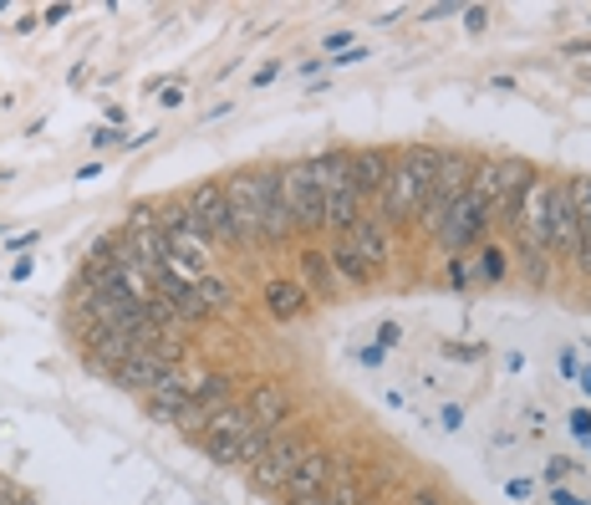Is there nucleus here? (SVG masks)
Listing matches in <instances>:
<instances>
[{
    "instance_id": "26",
    "label": "nucleus",
    "mask_w": 591,
    "mask_h": 505,
    "mask_svg": "<svg viewBox=\"0 0 591 505\" xmlns=\"http://www.w3.org/2000/svg\"><path fill=\"white\" fill-rule=\"evenodd\" d=\"M449 282L454 286H470L474 276H470V261H464V255H449Z\"/></svg>"
},
{
    "instance_id": "28",
    "label": "nucleus",
    "mask_w": 591,
    "mask_h": 505,
    "mask_svg": "<svg viewBox=\"0 0 591 505\" xmlns=\"http://www.w3.org/2000/svg\"><path fill=\"white\" fill-rule=\"evenodd\" d=\"M571 470H577V464H571V460H551L546 480H551V485H561V480H566V475H571Z\"/></svg>"
},
{
    "instance_id": "14",
    "label": "nucleus",
    "mask_w": 591,
    "mask_h": 505,
    "mask_svg": "<svg viewBox=\"0 0 591 505\" xmlns=\"http://www.w3.org/2000/svg\"><path fill=\"white\" fill-rule=\"evenodd\" d=\"M387 169H393V159H387L383 149H357L352 153V184H357V194H362V199H383Z\"/></svg>"
},
{
    "instance_id": "21",
    "label": "nucleus",
    "mask_w": 591,
    "mask_h": 505,
    "mask_svg": "<svg viewBox=\"0 0 591 505\" xmlns=\"http://www.w3.org/2000/svg\"><path fill=\"white\" fill-rule=\"evenodd\" d=\"M301 276H306L316 291H337V271H332V261H326L322 251H301Z\"/></svg>"
},
{
    "instance_id": "17",
    "label": "nucleus",
    "mask_w": 591,
    "mask_h": 505,
    "mask_svg": "<svg viewBox=\"0 0 591 505\" xmlns=\"http://www.w3.org/2000/svg\"><path fill=\"white\" fill-rule=\"evenodd\" d=\"M571 209H577V261L591 271V179H571Z\"/></svg>"
},
{
    "instance_id": "8",
    "label": "nucleus",
    "mask_w": 591,
    "mask_h": 505,
    "mask_svg": "<svg viewBox=\"0 0 591 505\" xmlns=\"http://www.w3.org/2000/svg\"><path fill=\"white\" fill-rule=\"evenodd\" d=\"M470 174H474V164L464 159V153H443V159H439V174H433L429 205H424V225H429V230H439L443 209H449L459 194L470 190Z\"/></svg>"
},
{
    "instance_id": "15",
    "label": "nucleus",
    "mask_w": 591,
    "mask_h": 505,
    "mask_svg": "<svg viewBox=\"0 0 591 505\" xmlns=\"http://www.w3.org/2000/svg\"><path fill=\"white\" fill-rule=\"evenodd\" d=\"M88 347H92V357H97V363H103L107 372H118L134 353H143V342H138V337H123V332H103V328L92 332Z\"/></svg>"
},
{
    "instance_id": "33",
    "label": "nucleus",
    "mask_w": 591,
    "mask_h": 505,
    "mask_svg": "<svg viewBox=\"0 0 591 505\" xmlns=\"http://www.w3.org/2000/svg\"><path fill=\"white\" fill-rule=\"evenodd\" d=\"M408 505H443V501L433 491H414V501H408Z\"/></svg>"
},
{
    "instance_id": "6",
    "label": "nucleus",
    "mask_w": 591,
    "mask_h": 505,
    "mask_svg": "<svg viewBox=\"0 0 591 505\" xmlns=\"http://www.w3.org/2000/svg\"><path fill=\"white\" fill-rule=\"evenodd\" d=\"M194 220V236L205 245H235V230H230V199H224V184H199V190L184 199Z\"/></svg>"
},
{
    "instance_id": "24",
    "label": "nucleus",
    "mask_w": 591,
    "mask_h": 505,
    "mask_svg": "<svg viewBox=\"0 0 591 505\" xmlns=\"http://www.w3.org/2000/svg\"><path fill=\"white\" fill-rule=\"evenodd\" d=\"M194 291H199V301H205V307H230V286H224L220 276H205V282L194 286Z\"/></svg>"
},
{
    "instance_id": "2",
    "label": "nucleus",
    "mask_w": 591,
    "mask_h": 505,
    "mask_svg": "<svg viewBox=\"0 0 591 505\" xmlns=\"http://www.w3.org/2000/svg\"><path fill=\"white\" fill-rule=\"evenodd\" d=\"M270 184H276V174H235L230 184H224L235 245H266V205H270Z\"/></svg>"
},
{
    "instance_id": "13",
    "label": "nucleus",
    "mask_w": 591,
    "mask_h": 505,
    "mask_svg": "<svg viewBox=\"0 0 591 505\" xmlns=\"http://www.w3.org/2000/svg\"><path fill=\"white\" fill-rule=\"evenodd\" d=\"M551 251H577V209H571V184H551Z\"/></svg>"
},
{
    "instance_id": "34",
    "label": "nucleus",
    "mask_w": 591,
    "mask_h": 505,
    "mask_svg": "<svg viewBox=\"0 0 591 505\" xmlns=\"http://www.w3.org/2000/svg\"><path fill=\"white\" fill-rule=\"evenodd\" d=\"M581 388H587V393H591V368H581Z\"/></svg>"
},
{
    "instance_id": "30",
    "label": "nucleus",
    "mask_w": 591,
    "mask_h": 505,
    "mask_svg": "<svg viewBox=\"0 0 591 505\" xmlns=\"http://www.w3.org/2000/svg\"><path fill=\"white\" fill-rule=\"evenodd\" d=\"M159 103H163V107H178V103H184V88H163Z\"/></svg>"
},
{
    "instance_id": "16",
    "label": "nucleus",
    "mask_w": 591,
    "mask_h": 505,
    "mask_svg": "<svg viewBox=\"0 0 591 505\" xmlns=\"http://www.w3.org/2000/svg\"><path fill=\"white\" fill-rule=\"evenodd\" d=\"M251 424H255V418H251L245 403H220V409L205 418V434H199V439H240Z\"/></svg>"
},
{
    "instance_id": "32",
    "label": "nucleus",
    "mask_w": 591,
    "mask_h": 505,
    "mask_svg": "<svg viewBox=\"0 0 591 505\" xmlns=\"http://www.w3.org/2000/svg\"><path fill=\"white\" fill-rule=\"evenodd\" d=\"M67 15H72V5H51V11L42 15V21H51V26H57V21H67Z\"/></svg>"
},
{
    "instance_id": "3",
    "label": "nucleus",
    "mask_w": 591,
    "mask_h": 505,
    "mask_svg": "<svg viewBox=\"0 0 591 505\" xmlns=\"http://www.w3.org/2000/svg\"><path fill=\"white\" fill-rule=\"evenodd\" d=\"M510 225H515V240L525 245L531 261L551 251V184L541 174L525 179V190H520L515 209H510Z\"/></svg>"
},
{
    "instance_id": "20",
    "label": "nucleus",
    "mask_w": 591,
    "mask_h": 505,
    "mask_svg": "<svg viewBox=\"0 0 591 505\" xmlns=\"http://www.w3.org/2000/svg\"><path fill=\"white\" fill-rule=\"evenodd\" d=\"M352 245L362 251V261H368L372 271H378V266L387 261V236H383V225H378V220H357Z\"/></svg>"
},
{
    "instance_id": "1",
    "label": "nucleus",
    "mask_w": 591,
    "mask_h": 505,
    "mask_svg": "<svg viewBox=\"0 0 591 505\" xmlns=\"http://www.w3.org/2000/svg\"><path fill=\"white\" fill-rule=\"evenodd\" d=\"M439 159H443V149H424V144H414V149H403L398 159H393V169H387V184H383V199H378V209H383L387 225L414 220L418 209L429 205V190H433V174H439Z\"/></svg>"
},
{
    "instance_id": "25",
    "label": "nucleus",
    "mask_w": 591,
    "mask_h": 505,
    "mask_svg": "<svg viewBox=\"0 0 591 505\" xmlns=\"http://www.w3.org/2000/svg\"><path fill=\"white\" fill-rule=\"evenodd\" d=\"M505 251H485V261H479V276H485V282H505Z\"/></svg>"
},
{
    "instance_id": "11",
    "label": "nucleus",
    "mask_w": 591,
    "mask_h": 505,
    "mask_svg": "<svg viewBox=\"0 0 591 505\" xmlns=\"http://www.w3.org/2000/svg\"><path fill=\"white\" fill-rule=\"evenodd\" d=\"M525 179H531V164H525V159H495V184H489V215H505V220H510V209H515L520 190H525Z\"/></svg>"
},
{
    "instance_id": "7",
    "label": "nucleus",
    "mask_w": 591,
    "mask_h": 505,
    "mask_svg": "<svg viewBox=\"0 0 591 505\" xmlns=\"http://www.w3.org/2000/svg\"><path fill=\"white\" fill-rule=\"evenodd\" d=\"M311 455L306 439H296V434H270V449L266 460L251 470V485L255 491H286V480L296 475V464Z\"/></svg>"
},
{
    "instance_id": "9",
    "label": "nucleus",
    "mask_w": 591,
    "mask_h": 505,
    "mask_svg": "<svg viewBox=\"0 0 591 505\" xmlns=\"http://www.w3.org/2000/svg\"><path fill=\"white\" fill-rule=\"evenodd\" d=\"M341 464L326 455V449H311L306 460L296 464V475L286 480V505L291 501H311V495H326V485H332V475H337Z\"/></svg>"
},
{
    "instance_id": "27",
    "label": "nucleus",
    "mask_w": 591,
    "mask_h": 505,
    "mask_svg": "<svg viewBox=\"0 0 591 505\" xmlns=\"http://www.w3.org/2000/svg\"><path fill=\"white\" fill-rule=\"evenodd\" d=\"M571 434H577V439H591V414H587V409L571 414Z\"/></svg>"
},
{
    "instance_id": "31",
    "label": "nucleus",
    "mask_w": 591,
    "mask_h": 505,
    "mask_svg": "<svg viewBox=\"0 0 591 505\" xmlns=\"http://www.w3.org/2000/svg\"><path fill=\"white\" fill-rule=\"evenodd\" d=\"M352 61H368V51H362V46H352V51H341V57H337V67H352Z\"/></svg>"
},
{
    "instance_id": "19",
    "label": "nucleus",
    "mask_w": 591,
    "mask_h": 505,
    "mask_svg": "<svg viewBox=\"0 0 591 505\" xmlns=\"http://www.w3.org/2000/svg\"><path fill=\"white\" fill-rule=\"evenodd\" d=\"M266 307H270L276 322H291V317L306 307V286L301 282H270L266 286Z\"/></svg>"
},
{
    "instance_id": "18",
    "label": "nucleus",
    "mask_w": 591,
    "mask_h": 505,
    "mask_svg": "<svg viewBox=\"0 0 591 505\" xmlns=\"http://www.w3.org/2000/svg\"><path fill=\"white\" fill-rule=\"evenodd\" d=\"M332 271H337L341 282H352V286H362V282H372V266L362 261V251L352 245V236H337V245H332Z\"/></svg>"
},
{
    "instance_id": "22",
    "label": "nucleus",
    "mask_w": 591,
    "mask_h": 505,
    "mask_svg": "<svg viewBox=\"0 0 591 505\" xmlns=\"http://www.w3.org/2000/svg\"><path fill=\"white\" fill-rule=\"evenodd\" d=\"M266 449H270V429L251 424V429H245V434L235 439V464H251V470H255V464L266 460Z\"/></svg>"
},
{
    "instance_id": "35",
    "label": "nucleus",
    "mask_w": 591,
    "mask_h": 505,
    "mask_svg": "<svg viewBox=\"0 0 591 505\" xmlns=\"http://www.w3.org/2000/svg\"><path fill=\"white\" fill-rule=\"evenodd\" d=\"M291 505H326V501H322V495H311V501H291Z\"/></svg>"
},
{
    "instance_id": "4",
    "label": "nucleus",
    "mask_w": 591,
    "mask_h": 505,
    "mask_svg": "<svg viewBox=\"0 0 591 505\" xmlns=\"http://www.w3.org/2000/svg\"><path fill=\"white\" fill-rule=\"evenodd\" d=\"M276 194H281V205H286L296 230H326L322 190H316V179H311L306 164H286L281 174H276Z\"/></svg>"
},
{
    "instance_id": "23",
    "label": "nucleus",
    "mask_w": 591,
    "mask_h": 505,
    "mask_svg": "<svg viewBox=\"0 0 591 505\" xmlns=\"http://www.w3.org/2000/svg\"><path fill=\"white\" fill-rule=\"evenodd\" d=\"M326 505H362V491H357V480L352 475H332V485H326V495H322Z\"/></svg>"
},
{
    "instance_id": "5",
    "label": "nucleus",
    "mask_w": 591,
    "mask_h": 505,
    "mask_svg": "<svg viewBox=\"0 0 591 505\" xmlns=\"http://www.w3.org/2000/svg\"><path fill=\"white\" fill-rule=\"evenodd\" d=\"M485 225H489V209H485V199L479 194H459L454 205L443 209V220H439V230H433V240H439L449 255H464L474 245V240L485 236Z\"/></svg>"
},
{
    "instance_id": "29",
    "label": "nucleus",
    "mask_w": 591,
    "mask_h": 505,
    "mask_svg": "<svg viewBox=\"0 0 591 505\" xmlns=\"http://www.w3.org/2000/svg\"><path fill=\"white\" fill-rule=\"evenodd\" d=\"M485 21H489L485 5H470V11H464V26H470V31H485Z\"/></svg>"
},
{
    "instance_id": "10",
    "label": "nucleus",
    "mask_w": 591,
    "mask_h": 505,
    "mask_svg": "<svg viewBox=\"0 0 591 505\" xmlns=\"http://www.w3.org/2000/svg\"><path fill=\"white\" fill-rule=\"evenodd\" d=\"M169 368H178V363H169L159 347H143V353H134L118 372H113V383L128 388V393H143V399H148V393H153V383H159Z\"/></svg>"
},
{
    "instance_id": "36",
    "label": "nucleus",
    "mask_w": 591,
    "mask_h": 505,
    "mask_svg": "<svg viewBox=\"0 0 591 505\" xmlns=\"http://www.w3.org/2000/svg\"><path fill=\"white\" fill-rule=\"evenodd\" d=\"M15 505H31V501H15Z\"/></svg>"
},
{
    "instance_id": "12",
    "label": "nucleus",
    "mask_w": 591,
    "mask_h": 505,
    "mask_svg": "<svg viewBox=\"0 0 591 505\" xmlns=\"http://www.w3.org/2000/svg\"><path fill=\"white\" fill-rule=\"evenodd\" d=\"M251 418L260 424V429H270V434H281V424L291 418V393H286L281 383H255L251 388Z\"/></svg>"
}]
</instances>
